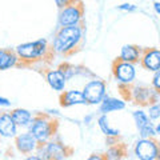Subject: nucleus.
Segmentation results:
<instances>
[{"instance_id": "nucleus-1", "label": "nucleus", "mask_w": 160, "mask_h": 160, "mask_svg": "<svg viewBox=\"0 0 160 160\" xmlns=\"http://www.w3.org/2000/svg\"><path fill=\"white\" fill-rule=\"evenodd\" d=\"M83 40V27L80 26H69L60 27L56 32L52 43V52L60 55L72 53L79 47Z\"/></svg>"}, {"instance_id": "nucleus-2", "label": "nucleus", "mask_w": 160, "mask_h": 160, "mask_svg": "<svg viewBox=\"0 0 160 160\" xmlns=\"http://www.w3.org/2000/svg\"><path fill=\"white\" fill-rule=\"evenodd\" d=\"M28 131L32 133L39 144H44L58 132V122L47 113H38L29 123Z\"/></svg>"}, {"instance_id": "nucleus-3", "label": "nucleus", "mask_w": 160, "mask_h": 160, "mask_svg": "<svg viewBox=\"0 0 160 160\" xmlns=\"http://www.w3.org/2000/svg\"><path fill=\"white\" fill-rule=\"evenodd\" d=\"M49 51L48 42L46 39H39L35 42L23 43L15 48V53L18 55L20 62L24 63H32L36 60H42L47 56V52Z\"/></svg>"}, {"instance_id": "nucleus-4", "label": "nucleus", "mask_w": 160, "mask_h": 160, "mask_svg": "<svg viewBox=\"0 0 160 160\" xmlns=\"http://www.w3.org/2000/svg\"><path fill=\"white\" fill-rule=\"evenodd\" d=\"M38 156L42 160H64L68 156V148L56 140H48L44 144H39Z\"/></svg>"}, {"instance_id": "nucleus-5", "label": "nucleus", "mask_w": 160, "mask_h": 160, "mask_svg": "<svg viewBox=\"0 0 160 160\" xmlns=\"http://www.w3.org/2000/svg\"><path fill=\"white\" fill-rule=\"evenodd\" d=\"M84 16V7L83 2L78 0L76 3L67 6L60 9L59 12V26L60 27H69V26H79Z\"/></svg>"}, {"instance_id": "nucleus-6", "label": "nucleus", "mask_w": 160, "mask_h": 160, "mask_svg": "<svg viewBox=\"0 0 160 160\" xmlns=\"http://www.w3.org/2000/svg\"><path fill=\"white\" fill-rule=\"evenodd\" d=\"M133 152L139 160H158L159 159V144L153 138L140 139L135 144Z\"/></svg>"}, {"instance_id": "nucleus-7", "label": "nucleus", "mask_w": 160, "mask_h": 160, "mask_svg": "<svg viewBox=\"0 0 160 160\" xmlns=\"http://www.w3.org/2000/svg\"><path fill=\"white\" fill-rule=\"evenodd\" d=\"M82 92L87 104H99L107 95V86L103 80L95 79L84 86Z\"/></svg>"}, {"instance_id": "nucleus-8", "label": "nucleus", "mask_w": 160, "mask_h": 160, "mask_svg": "<svg viewBox=\"0 0 160 160\" xmlns=\"http://www.w3.org/2000/svg\"><path fill=\"white\" fill-rule=\"evenodd\" d=\"M112 73L115 79L118 80L123 86H129L133 83L135 78H136V69L132 63L122 62V60L116 59L112 63Z\"/></svg>"}, {"instance_id": "nucleus-9", "label": "nucleus", "mask_w": 160, "mask_h": 160, "mask_svg": "<svg viewBox=\"0 0 160 160\" xmlns=\"http://www.w3.org/2000/svg\"><path fill=\"white\" fill-rule=\"evenodd\" d=\"M131 95L128 99L133 100L135 104H142V106H149L152 103L159 102V92H156L153 88H149L146 86H135L133 88H129Z\"/></svg>"}, {"instance_id": "nucleus-10", "label": "nucleus", "mask_w": 160, "mask_h": 160, "mask_svg": "<svg viewBox=\"0 0 160 160\" xmlns=\"http://www.w3.org/2000/svg\"><path fill=\"white\" fill-rule=\"evenodd\" d=\"M140 63H142L143 68H146L147 71H160V51L158 48L142 49Z\"/></svg>"}, {"instance_id": "nucleus-11", "label": "nucleus", "mask_w": 160, "mask_h": 160, "mask_svg": "<svg viewBox=\"0 0 160 160\" xmlns=\"http://www.w3.org/2000/svg\"><path fill=\"white\" fill-rule=\"evenodd\" d=\"M15 146H16L19 152L29 155L38 149L39 143L36 142V139L32 136V133L27 131L24 133H20V135L15 136Z\"/></svg>"}, {"instance_id": "nucleus-12", "label": "nucleus", "mask_w": 160, "mask_h": 160, "mask_svg": "<svg viewBox=\"0 0 160 160\" xmlns=\"http://www.w3.org/2000/svg\"><path fill=\"white\" fill-rule=\"evenodd\" d=\"M60 106L62 107H73V106H83L87 104L83 92L79 89H69V91L60 92Z\"/></svg>"}, {"instance_id": "nucleus-13", "label": "nucleus", "mask_w": 160, "mask_h": 160, "mask_svg": "<svg viewBox=\"0 0 160 160\" xmlns=\"http://www.w3.org/2000/svg\"><path fill=\"white\" fill-rule=\"evenodd\" d=\"M46 79H47V83L49 84V87L56 92H63L64 88H66V86H67V79L59 68L47 71Z\"/></svg>"}, {"instance_id": "nucleus-14", "label": "nucleus", "mask_w": 160, "mask_h": 160, "mask_svg": "<svg viewBox=\"0 0 160 160\" xmlns=\"http://www.w3.org/2000/svg\"><path fill=\"white\" fill-rule=\"evenodd\" d=\"M124 108H126V102L124 100L107 96V95L99 103V112L102 115H107L109 112H115V111H122Z\"/></svg>"}, {"instance_id": "nucleus-15", "label": "nucleus", "mask_w": 160, "mask_h": 160, "mask_svg": "<svg viewBox=\"0 0 160 160\" xmlns=\"http://www.w3.org/2000/svg\"><path fill=\"white\" fill-rule=\"evenodd\" d=\"M18 133V126L13 123L11 115L7 112L0 113V136L15 138Z\"/></svg>"}, {"instance_id": "nucleus-16", "label": "nucleus", "mask_w": 160, "mask_h": 160, "mask_svg": "<svg viewBox=\"0 0 160 160\" xmlns=\"http://www.w3.org/2000/svg\"><path fill=\"white\" fill-rule=\"evenodd\" d=\"M142 56V48L135 44H126L120 49V55H119V60L122 62H127V63H138Z\"/></svg>"}, {"instance_id": "nucleus-17", "label": "nucleus", "mask_w": 160, "mask_h": 160, "mask_svg": "<svg viewBox=\"0 0 160 160\" xmlns=\"http://www.w3.org/2000/svg\"><path fill=\"white\" fill-rule=\"evenodd\" d=\"M9 115H11L13 123L16 124L18 127H28L29 123H31L33 119V115L29 112L28 109H24V108H15V109H12V112Z\"/></svg>"}, {"instance_id": "nucleus-18", "label": "nucleus", "mask_w": 160, "mask_h": 160, "mask_svg": "<svg viewBox=\"0 0 160 160\" xmlns=\"http://www.w3.org/2000/svg\"><path fill=\"white\" fill-rule=\"evenodd\" d=\"M19 62L20 60L18 58V55L15 53V51H11V49H0V71H4V69L18 66Z\"/></svg>"}, {"instance_id": "nucleus-19", "label": "nucleus", "mask_w": 160, "mask_h": 160, "mask_svg": "<svg viewBox=\"0 0 160 160\" xmlns=\"http://www.w3.org/2000/svg\"><path fill=\"white\" fill-rule=\"evenodd\" d=\"M98 124H99V128L107 138H118L120 135V131L116 128H112L109 126V122H108V118L107 115H100L99 119H98Z\"/></svg>"}, {"instance_id": "nucleus-20", "label": "nucleus", "mask_w": 160, "mask_h": 160, "mask_svg": "<svg viewBox=\"0 0 160 160\" xmlns=\"http://www.w3.org/2000/svg\"><path fill=\"white\" fill-rule=\"evenodd\" d=\"M132 118H133V122H135V126H136V128L139 129H142L144 128L146 126H148L149 123H151V120L148 119L147 116V112H144L142 111V109H138V111H133L132 113Z\"/></svg>"}, {"instance_id": "nucleus-21", "label": "nucleus", "mask_w": 160, "mask_h": 160, "mask_svg": "<svg viewBox=\"0 0 160 160\" xmlns=\"http://www.w3.org/2000/svg\"><path fill=\"white\" fill-rule=\"evenodd\" d=\"M123 156H124V151L122 144H112L106 153L107 160H120Z\"/></svg>"}, {"instance_id": "nucleus-22", "label": "nucleus", "mask_w": 160, "mask_h": 160, "mask_svg": "<svg viewBox=\"0 0 160 160\" xmlns=\"http://www.w3.org/2000/svg\"><path fill=\"white\" fill-rule=\"evenodd\" d=\"M147 116H148V119L151 120V122H158L159 118H160V104H159V102L149 104Z\"/></svg>"}, {"instance_id": "nucleus-23", "label": "nucleus", "mask_w": 160, "mask_h": 160, "mask_svg": "<svg viewBox=\"0 0 160 160\" xmlns=\"http://www.w3.org/2000/svg\"><path fill=\"white\" fill-rule=\"evenodd\" d=\"M139 132H140V136H142V139H148V138L156 139V138H158V133H156V131H155V126H153L152 122L149 123L148 126H146L144 128H142Z\"/></svg>"}, {"instance_id": "nucleus-24", "label": "nucleus", "mask_w": 160, "mask_h": 160, "mask_svg": "<svg viewBox=\"0 0 160 160\" xmlns=\"http://www.w3.org/2000/svg\"><path fill=\"white\" fill-rule=\"evenodd\" d=\"M116 9H119V11H124V12H135V11H138V6L131 4V3H124V4L118 6Z\"/></svg>"}, {"instance_id": "nucleus-25", "label": "nucleus", "mask_w": 160, "mask_h": 160, "mask_svg": "<svg viewBox=\"0 0 160 160\" xmlns=\"http://www.w3.org/2000/svg\"><path fill=\"white\" fill-rule=\"evenodd\" d=\"M153 79H152V87L153 89L156 92L160 91V71H156V72H153Z\"/></svg>"}, {"instance_id": "nucleus-26", "label": "nucleus", "mask_w": 160, "mask_h": 160, "mask_svg": "<svg viewBox=\"0 0 160 160\" xmlns=\"http://www.w3.org/2000/svg\"><path fill=\"white\" fill-rule=\"evenodd\" d=\"M78 0H55V3H56V6L62 9L64 7H67V6H71V4L73 3H76Z\"/></svg>"}, {"instance_id": "nucleus-27", "label": "nucleus", "mask_w": 160, "mask_h": 160, "mask_svg": "<svg viewBox=\"0 0 160 160\" xmlns=\"http://www.w3.org/2000/svg\"><path fill=\"white\" fill-rule=\"evenodd\" d=\"M87 160H107L106 155H102V153H92Z\"/></svg>"}, {"instance_id": "nucleus-28", "label": "nucleus", "mask_w": 160, "mask_h": 160, "mask_svg": "<svg viewBox=\"0 0 160 160\" xmlns=\"http://www.w3.org/2000/svg\"><path fill=\"white\" fill-rule=\"evenodd\" d=\"M0 107H11V102L7 98L0 96Z\"/></svg>"}, {"instance_id": "nucleus-29", "label": "nucleus", "mask_w": 160, "mask_h": 160, "mask_svg": "<svg viewBox=\"0 0 160 160\" xmlns=\"http://www.w3.org/2000/svg\"><path fill=\"white\" fill-rule=\"evenodd\" d=\"M153 9L156 15H160V3L159 2H153Z\"/></svg>"}, {"instance_id": "nucleus-30", "label": "nucleus", "mask_w": 160, "mask_h": 160, "mask_svg": "<svg viewBox=\"0 0 160 160\" xmlns=\"http://www.w3.org/2000/svg\"><path fill=\"white\" fill-rule=\"evenodd\" d=\"M24 160H42V159H40L38 155H28V156L24 159Z\"/></svg>"}, {"instance_id": "nucleus-31", "label": "nucleus", "mask_w": 160, "mask_h": 160, "mask_svg": "<svg viewBox=\"0 0 160 160\" xmlns=\"http://www.w3.org/2000/svg\"><path fill=\"white\" fill-rule=\"evenodd\" d=\"M92 115H87V116L86 118H84V123H86V124H89V123H91V120H92Z\"/></svg>"}]
</instances>
